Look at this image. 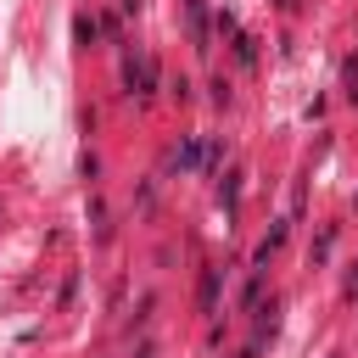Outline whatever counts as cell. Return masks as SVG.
<instances>
[{
    "instance_id": "6da1fadb",
    "label": "cell",
    "mask_w": 358,
    "mask_h": 358,
    "mask_svg": "<svg viewBox=\"0 0 358 358\" xmlns=\"http://www.w3.org/2000/svg\"><path fill=\"white\" fill-rule=\"evenodd\" d=\"M129 84H134V95H151L157 90V62L151 56H134L129 62Z\"/></svg>"
},
{
    "instance_id": "7a4b0ae2",
    "label": "cell",
    "mask_w": 358,
    "mask_h": 358,
    "mask_svg": "<svg viewBox=\"0 0 358 358\" xmlns=\"http://www.w3.org/2000/svg\"><path fill=\"white\" fill-rule=\"evenodd\" d=\"M201 313H213V302H218V268H201Z\"/></svg>"
},
{
    "instance_id": "3957f363",
    "label": "cell",
    "mask_w": 358,
    "mask_h": 358,
    "mask_svg": "<svg viewBox=\"0 0 358 358\" xmlns=\"http://www.w3.org/2000/svg\"><path fill=\"white\" fill-rule=\"evenodd\" d=\"M347 296H358V268H352V280H347Z\"/></svg>"
}]
</instances>
